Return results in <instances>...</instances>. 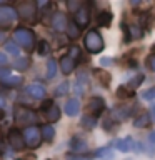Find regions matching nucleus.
<instances>
[{
    "mask_svg": "<svg viewBox=\"0 0 155 160\" xmlns=\"http://www.w3.org/2000/svg\"><path fill=\"white\" fill-rule=\"evenodd\" d=\"M13 40H15V43H17L18 47H22L25 50H32L35 47V42H37V40H35V33L30 28H27V27L15 28Z\"/></svg>",
    "mask_w": 155,
    "mask_h": 160,
    "instance_id": "1",
    "label": "nucleus"
},
{
    "mask_svg": "<svg viewBox=\"0 0 155 160\" xmlns=\"http://www.w3.org/2000/svg\"><path fill=\"white\" fill-rule=\"evenodd\" d=\"M83 43H85V48H87L90 53H100L105 47L102 35H100L97 30H88L87 35H85V38H83Z\"/></svg>",
    "mask_w": 155,
    "mask_h": 160,
    "instance_id": "2",
    "label": "nucleus"
},
{
    "mask_svg": "<svg viewBox=\"0 0 155 160\" xmlns=\"http://www.w3.org/2000/svg\"><path fill=\"white\" fill-rule=\"evenodd\" d=\"M17 15L25 22H33L37 17V3L35 2H20L17 5Z\"/></svg>",
    "mask_w": 155,
    "mask_h": 160,
    "instance_id": "3",
    "label": "nucleus"
},
{
    "mask_svg": "<svg viewBox=\"0 0 155 160\" xmlns=\"http://www.w3.org/2000/svg\"><path fill=\"white\" fill-rule=\"evenodd\" d=\"M23 138H25V143H27V147L30 148H37L40 143H42V130L33 127V125H30V127H27L23 130Z\"/></svg>",
    "mask_w": 155,
    "mask_h": 160,
    "instance_id": "4",
    "label": "nucleus"
},
{
    "mask_svg": "<svg viewBox=\"0 0 155 160\" xmlns=\"http://www.w3.org/2000/svg\"><path fill=\"white\" fill-rule=\"evenodd\" d=\"M15 120L20 123H35L37 122V113L33 112V110H30L27 107H17L15 108Z\"/></svg>",
    "mask_w": 155,
    "mask_h": 160,
    "instance_id": "5",
    "label": "nucleus"
},
{
    "mask_svg": "<svg viewBox=\"0 0 155 160\" xmlns=\"http://www.w3.org/2000/svg\"><path fill=\"white\" fill-rule=\"evenodd\" d=\"M17 17H18V15H17V8L8 7V5L0 7V27H7V25L13 23Z\"/></svg>",
    "mask_w": 155,
    "mask_h": 160,
    "instance_id": "6",
    "label": "nucleus"
},
{
    "mask_svg": "<svg viewBox=\"0 0 155 160\" xmlns=\"http://www.w3.org/2000/svg\"><path fill=\"white\" fill-rule=\"evenodd\" d=\"M8 143L13 150H22L25 148V138H23V132H18L17 128H10L8 132Z\"/></svg>",
    "mask_w": 155,
    "mask_h": 160,
    "instance_id": "7",
    "label": "nucleus"
},
{
    "mask_svg": "<svg viewBox=\"0 0 155 160\" xmlns=\"http://www.w3.org/2000/svg\"><path fill=\"white\" fill-rule=\"evenodd\" d=\"M130 115H132V105H120V107H115L110 112V118L113 122H123Z\"/></svg>",
    "mask_w": 155,
    "mask_h": 160,
    "instance_id": "8",
    "label": "nucleus"
},
{
    "mask_svg": "<svg viewBox=\"0 0 155 160\" xmlns=\"http://www.w3.org/2000/svg\"><path fill=\"white\" fill-rule=\"evenodd\" d=\"M68 147H70V150H72L73 153L82 155L83 152H87L88 143H87V140H85L83 137H80V135H73V137L70 138V142H68Z\"/></svg>",
    "mask_w": 155,
    "mask_h": 160,
    "instance_id": "9",
    "label": "nucleus"
},
{
    "mask_svg": "<svg viewBox=\"0 0 155 160\" xmlns=\"http://www.w3.org/2000/svg\"><path fill=\"white\" fill-rule=\"evenodd\" d=\"M73 22L77 23L80 28H82V27H87V25L90 23V10H88L87 5H82L78 12L73 13Z\"/></svg>",
    "mask_w": 155,
    "mask_h": 160,
    "instance_id": "10",
    "label": "nucleus"
},
{
    "mask_svg": "<svg viewBox=\"0 0 155 160\" xmlns=\"http://www.w3.org/2000/svg\"><path fill=\"white\" fill-rule=\"evenodd\" d=\"M50 25H52L53 30H57V32H63V30H67L68 27V22H67V17H65V13L62 12H55L52 20H50Z\"/></svg>",
    "mask_w": 155,
    "mask_h": 160,
    "instance_id": "11",
    "label": "nucleus"
},
{
    "mask_svg": "<svg viewBox=\"0 0 155 160\" xmlns=\"http://www.w3.org/2000/svg\"><path fill=\"white\" fill-rule=\"evenodd\" d=\"M25 93H27L28 97L35 98V100H43L47 90H45V87H43V85H40V83H30L28 87L25 88Z\"/></svg>",
    "mask_w": 155,
    "mask_h": 160,
    "instance_id": "12",
    "label": "nucleus"
},
{
    "mask_svg": "<svg viewBox=\"0 0 155 160\" xmlns=\"http://www.w3.org/2000/svg\"><path fill=\"white\" fill-rule=\"evenodd\" d=\"M87 105H88V110L92 112V115H95V117L100 115L105 110V102H103L102 97H92L88 100Z\"/></svg>",
    "mask_w": 155,
    "mask_h": 160,
    "instance_id": "13",
    "label": "nucleus"
},
{
    "mask_svg": "<svg viewBox=\"0 0 155 160\" xmlns=\"http://www.w3.org/2000/svg\"><path fill=\"white\" fill-rule=\"evenodd\" d=\"M133 147H135V142H133L132 137H125V138H117L115 140V148H117L118 152L127 153V152H130V150H133Z\"/></svg>",
    "mask_w": 155,
    "mask_h": 160,
    "instance_id": "14",
    "label": "nucleus"
},
{
    "mask_svg": "<svg viewBox=\"0 0 155 160\" xmlns=\"http://www.w3.org/2000/svg\"><path fill=\"white\" fill-rule=\"evenodd\" d=\"M63 112L68 115V117H77L80 112V102L77 98H68L63 105Z\"/></svg>",
    "mask_w": 155,
    "mask_h": 160,
    "instance_id": "15",
    "label": "nucleus"
},
{
    "mask_svg": "<svg viewBox=\"0 0 155 160\" xmlns=\"http://www.w3.org/2000/svg\"><path fill=\"white\" fill-rule=\"evenodd\" d=\"M58 65H60V70H62L63 75H70L75 70V60L70 58L68 55H63V57L60 58Z\"/></svg>",
    "mask_w": 155,
    "mask_h": 160,
    "instance_id": "16",
    "label": "nucleus"
},
{
    "mask_svg": "<svg viewBox=\"0 0 155 160\" xmlns=\"http://www.w3.org/2000/svg\"><path fill=\"white\" fill-rule=\"evenodd\" d=\"M148 125H150V113H147V112L138 113L133 120V127L135 128H147Z\"/></svg>",
    "mask_w": 155,
    "mask_h": 160,
    "instance_id": "17",
    "label": "nucleus"
},
{
    "mask_svg": "<svg viewBox=\"0 0 155 160\" xmlns=\"http://www.w3.org/2000/svg\"><path fill=\"white\" fill-rule=\"evenodd\" d=\"M113 20V15L112 12H108V10H102V12L97 13V23L100 27H108L110 23H112Z\"/></svg>",
    "mask_w": 155,
    "mask_h": 160,
    "instance_id": "18",
    "label": "nucleus"
},
{
    "mask_svg": "<svg viewBox=\"0 0 155 160\" xmlns=\"http://www.w3.org/2000/svg\"><path fill=\"white\" fill-rule=\"evenodd\" d=\"M45 117H47L48 122H58V120H60V107L53 103L52 107L45 112Z\"/></svg>",
    "mask_w": 155,
    "mask_h": 160,
    "instance_id": "19",
    "label": "nucleus"
},
{
    "mask_svg": "<svg viewBox=\"0 0 155 160\" xmlns=\"http://www.w3.org/2000/svg\"><path fill=\"white\" fill-rule=\"evenodd\" d=\"M80 125L87 130H92V128H95V125H97V117H95V115H83L82 120H80Z\"/></svg>",
    "mask_w": 155,
    "mask_h": 160,
    "instance_id": "20",
    "label": "nucleus"
},
{
    "mask_svg": "<svg viewBox=\"0 0 155 160\" xmlns=\"http://www.w3.org/2000/svg\"><path fill=\"white\" fill-rule=\"evenodd\" d=\"M95 77H97L100 80V83L103 85V87H107V85H110V80H112V77H110V73L107 72V70H95Z\"/></svg>",
    "mask_w": 155,
    "mask_h": 160,
    "instance_id": "21",
    "label": "nucleus"
},
{
    "mask_svg": "<svg viewBox=\"0 0 155 160\" xmlns=\"http://www.w3.org/2000/svg\"><path fill=\"white\" fill-rule=\"evenodd\" d=\"M40 130H42V137H43L45 142H52L53 137H55V128L52 125H43Z\"/></svg>",
    "mask_w": 155,
    "mask_h": 160,
    "instance_id": "22",
    "label": "nucleus"
},
{
    "mask_svg": "<svg viewBox=\"0 0 155 160\" xmlns=\"http://www.w3.org/2000/svg\"><path fill=\"white\" fill-rule=\"evenodd\" d=\"M13 67L17 70H27L30 67V58L28 57H17L13 62Z\"/></svg>",
    "mask_w": 155,
    "mask_h": 160,
    "instance_id": "23",
    "label": "nucleus"
},
{
    "mask_svg": "<svg viewBox=\"0 0 155 160\" xmlns=\"http://www.w3.org/2000/svg\"><path fill=\"white\" fill-rule=\"evenodd\" d=\"M95 155H97L98 158H103V160H112L113 158V150L110 147H103L95 152Z\"/></svg>",
    "mask_w": 155,
    "mask_h": 160,
    "instance_id": "24",
    "label": "nucleus"
},
{
    "mask_svg": "<svg viewBox=\"0 0 155 160\" xmlns=\"http://www.w3.org/2000/svg\"><path fill=\"white\" fill-rule=\"evenodd\" d=\"M37 53L38 55H48L50 53V45L47 40H38V43H37Z\"/></svg>",
    "mask_w": 155,
    "mask_h": 160,
    "instance_id": "25",
    "label": "nucleus"
},
{
    "mask_svg": "<svg viewBox=\"0 0 155 160\" xmlns=\"http://www.w3.org/2000/svg\"><path fill=\"white\" fill-rule=\"evenodd\" d=\"M3 85H7V87H18L20 83H22V77H17V75H10L8 78H5L3 82H0Z\"/></svg>",
    "mask_w": 155,
    "mask_h": 160,
    "instance_id": "26",
    "label": "nucleus"
},
{
    "mask_svg": "<svg viewBox=\"0 0 155 160\" xmlns=\"http://www.w3.org/2000/svg\"><path fill=\"white\" fill-rule=\"evenodd\" d=\"M67 33H68L70 38H77L78 35H80V27L75 22H70L68 27H67Z\"/></svg>",
    "mask_w": 155,
    "mask_h": 160,
    "instance_id": "27",
    "label": "nucleus"
},
{
    "mask_svg": "<svg viewBox=\"0 0 155 160\" xmlns=\"http://www.w3.org/2000/svg\"><path fill=\"white\" fill-rule=\"evenodd\" d=\"M57 73V62L53 58H50L47 62V78H53Z\"/></svg>",
    "mask_w": 155,
    "mask_h": 160,
    "instance_id": "28",
    "label": "nucleus"
},
{
    "mask_svg": "<svg viewBox=\"0 0 155 160\" xmlns=\"http://www.w3.org/2000/svg\"><path fill=\"white\" fill-rule=\"evenodd\" d=\"M132 95H133V92H132L128 87L120 85V87L117 88V97H118V98H128V97H132Z\"/></svg>",
    "mask_w": 155,
    "mask_h": 160,
    "instance_id": "29",
    "label": "nucleus"
},
{
    "mask_svg": "<svg viewBox=\"0 0 155 160\" xmlns=\"http://www.w3.org/2000/svg\"><path fill=\"white\" fill-rule=\"evenodd\" d=\"M143 80H145V77H143L142 73H140V75H135V77L130 78L128 87H130V88H137V87H140V85L143 83Z\"/></svg>",
    "mask_w": 155,
    "mask_h": 160,
    "instance_id": "30",
    "label": "nucleus"
},
{
    "mask_svg": "<svg viewBox=\"0 0 155 160\" xmlns=\"http://www.w3.org/2000/svg\"><path fill=\"white\" fill-rule=\"evenodd\" d=\"M5 50H7L10 55H15V57L20 53V48H18V45L15 42H7V43H5Z\"/></svg>",
    "mask_w": 155,
    "mask_h": 160,
    "instance_id": "31",
    "label": "nucleus"
},
{
    "mask_svg": "<svg viewBox=\"0 0 155 160\" xmlns=\"http://www.w3.org/2000/svg\"><path fill=\"white\" fill-rule=\"evenodd\" d=\"M67 92H68V82H62L57 88H55V95H57V97H62V95H65Z\"/></svg>",
    "mask_w": 155,
    "mask_h": 160,
    "instance_id": "32",
    "label": "nucleus"
},
{
    "mask_svg": "<svg viewBox=\"0 0 155 160\" xmlns=\"http://www.w3.org/2000/svg\"><path fill=\"white\" fill-rule=\"evenodd\" d=\"M142 98L143 100H155V87H150L145 92H142Z\"/></svg>",
    "mask_w": 155,
    "mask_h": 160,
    "instance_id": "33",
    "label": "nucleus"
},
{
    "mask_svg": "<svg viewBox=\"0 0 155 160\" xmlns=\"http://www.w3.org/2000/svg\"><path fill=\"white\" fill-rule=\"evenodd\" d=\"M10 75H12V72H10L8 67H0V82H3L5 78H8Z\"/></svg>",
    "mask_w": 155,
    "mask_h": 160,
    "instance_id": "34",
    "label": "nucleus"
},
{
    "mask_svg": "<svg viewBox=\"0 0 155 160\" xmlns=\"http://www.w3.org/2000/svg\"><path fill=\"white\" fill-rule=\"evenodd\" d=\"M68 53H70V55H68L70 58L77 60V58L80 57V47H77V45H73V47H70V52H68Z\"/></svg>",
    "mask_w": 155,
    "mask_h": 160,
    "instance_id": "35",
    "label": "nucleus"
},
{
    "mask_svg": "<svg viewBox=\"0 0 155 160\" xmlns=\"http://www.w3.org/2000/svg\"><path fill=\"white\" fill-rule=\"evenodd\" d=\"M67 160H90V157H87V155H77V153H72V155H67Z\"/></svg>",
    "mask_w": 155,
    "mask_h": 160,
    "instance_id": "36",
    "label": "nucleus"
},
{
    "mask_svg": "<svg viewBox=\"0 0 155 160\" xmlns=\"http://www.w3.org/2000/svg\"><path fill=\"white\" fill-rule=\"evenodd\" d=\"M147 67L155 72V55H150V57L147 58Z\"/></svg>",
    "mask_w": 155,
    "mask_h": 160,
    "instance_id": "37",
    "label": "nucleus"
},
{
    "mask_svg": "<svg viewBox=\"0 0 155 160\" xmlns=\"http://www.w3.org/2000/svg\"><path fill=\"white\" fill-rule=\"evenodd\" d=\"M52 105H53L52 100H43V103H42V110H43V112H47V110H48L50 107H52Z\"/></svg>",
    "mask_w": 155,
    "mask_h": 160,
    "instance_id": "38",
    "label": "nucleus"
},
{
    "mask_svg": "<svg viewBox=\"0 0 155 160\" xmlns=\"http://www.w3.org/2000/svg\"><path fill=\"white\" fill-rule=\"evenodd\" d=\"M112 62H113V60H112V58H108V57L100 58V65H103V67H105V65H112Z\"/></svg>",
    "mask_w": 155,
    "mask_h": 160,
    "instance_id": "39",
    "label": "nucleus"
},
{
    "mask_svg": "<svg viewBox=\"0 0 155 160\" xmlns=\"http://www.w3.org/2000/svg\"><path fill=\"white\" fill-rule=\"evenodd\" d=\"M0 153H5V142H3L2 132H0Z\"/></svg>",
    "mask_w": 155,
    "mask_h": 160,
    "instance_id": "40",
    "label": "nucleus"
},
{
    "mask_svg": "<svg viewBox=\"0 0 155 160\" xmlns=\"http://www.w3.org/2000/svg\"><path fill=\"white\" fill-rule=\"evenodd\" d=\"M8 62V58H7V55H5L3 52H0V65H5Z\"/></svg>",
    "mask_w": 155,
    "mask_h": 160,
    "instance_id": "41",
    "label": "nucleus"
},
{
    "mask_svg": "<svg viewBox=\"0 0 155 160\" xmlns=\"http://www.w3.org/2000/svg\"><path fill=\"white\" fill-rule=\"evenodd\" d=\"M150 117H152V120L155 122V103L150 105Z\"/></svg>",
    "mask_w": 155,
    "mask_h": 160,
    "instance_id": "42",
    "label": "nucleus"
},
{
    "mask_svg": "<svg viewBox=\"0 0 155 160\" xmlns=\"http://www.w3.org/2000/svg\"><path fill=\"white\" fill-rule=\"evenodd\" d=\"M5 38H7V32H5V30H0V43H2Z\"/></svg>",
    "mask_w": 155,
    "mask_h": 160,
    "instance_id": "43",
    "label": "nucleus"
},
{
    "mask_svg": "<svg viewBox=\"0 0 155 160\" xmlns=\"http://www.w3.org/2000/svg\"><path fill=\"white\" fill-rule=\"evenodd\" d=\"M3 107H5V98L2 97V95H0V112L3 110Z\"/></svg>",
    "mask_w": 155,
    "mask_h": 160,
    "instance_id": "44",
    "label": "nucleus"
},
{
    "mask_svg": "<svg viewBox=\"0 0 155 160\" xmlns=\"http://www.w3.org/2000/svg\"><path fill=\"white\" fill-rule=\"evenodd\" d=\"M3 5H5V2H3V0H0V7H3Z\"/></svg>",
    "mask_w": 155,
    "mask_h": 160,
    "instance_id": "45",
    "label": "nucleus"
}]
</instances>
